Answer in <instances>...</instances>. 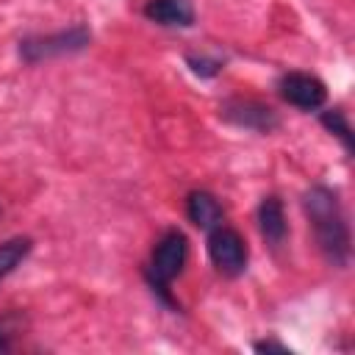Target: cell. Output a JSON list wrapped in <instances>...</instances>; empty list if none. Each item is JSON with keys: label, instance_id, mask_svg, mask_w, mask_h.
I'll return each mask as SVG.
<instances>
[{"label": "cell", "instance_id": "obj_1", "mask_svg": "<svg viewBox=\"0 0 355 355\" xmlns=\"http://www.w3.org/2000/svg\"><path fill=\"white\" fill-rule=\"evenodd\" d=\"M302 208L327 263L347 266L352 247H349V225L338 202V194L327 186H311L302 197Z\"/></svg>", "mask_w": 355, "mask_h": 355}, {"label": "cell", "instance_id": "obj_2", "mask_svg": "<svg viewBox=\"0 0 355 355\" xmlns=\"http://www.w3.org/2000/svg\"><path fill=\"white\" fill-rule=\"evenodd\" d=\"M186 255H189V241L180 230H166L155 241L153 255H150V266H147V280H150L153 291L166 294L169 283L183 272Z\"/></svg>", "mask_w": 355, "mask_h": 355}, {"label": "cell", "instance_id": "obj_3", "mask_svg": "<svg viewBox=\"0 0 355 355\" xmlns=\"http://www.w3.org/2000/svg\"><path fill=\"white\" fill-rule=\"evenodd\" d=\"M89 42H92L89 28L75 25V28H67V31H58V33L22 39V42H19V55H22L28 64H39V61H47V58L80 53V50L89 47Z\"/></svg>", "mask_w": 355, "mask_h": 355}, {"label": "cell", "instance_id": "obj_4", "mask_svg": "<svg viewBox=\"0 0 355 355\" xmlns=\"http://www.w3.org/2000/svg\"><path fill=\"white\" fill-rule=\"evenodd\" d=\"M208 258L222 275L236 277L247 269V241L241 239L239 230L227 225H216L208 230Z\"/></svg>", "mask_w": 355, "mask_h": 355}, {"label": "cell", "instance_id": "obj_5", "mask_svg": "<svg viewBox=\"0 0 355 355\" xmlns=\"http://www.w3.org/2000/svg\"><path fill=\"white\" fill-rule=\"evenodd\" d=\"M277 89H280V97L288 105L300 108V111H316L327 100L324 83L316 75H308V72H286L280 78Z\"/></svg>", "mask_w": 355, "mask_h": 355}, {"label": "cell", "instance_id": "obj_6", "mask_svg": "<svg viewBox=\"0 0 355 355\" xmlns=\"http://www.w3.org/2000/svg\"><path fill=\"white\" fill-rule=\"evenodd\" d=\"M222 116L239 128H247V130H255V133H272L280 119L275 114V108H269L266 103H258V100H244V97H233L222 105Z\"/></svg>", "mask_w": 355, "mask_h": 355}, {"label": "cell", "instance_id": "obj_7", "mask_svg": "<svg viewBox=\"0 0 355 355\" xmlns=\"http://www.w3.org/2000/svg\"><path fill=\"white\" fill-rule=\"evenodd\" d=\"M144 17L164 28H189L194 22V8L191 0H150Z\"/></svg>", "mask_w": 355, "mask_h": 355}, {"label": "cell", "instance_id": "obj_8", "mask_svg": "<svg viewBox=\"0 0 355 355\" xmlns=\"http://www.w3.org/2000/svg\"><path fill=\"white\" fill-rule=\"evenodd\" d=\"M258 230L266 239V244H272V247L283 244L288 225H286L283 202L277 197H263L261 200V205H258Z\"/></svg>", "mask_w": 355, "mask_h": 355}, {"label": "cell", "instance_id": "obj_9", "mask_svg": "<svg viewBox=\"0 0 355 355\" xmlns=\"http://www.w3.org/2000/svg\"><path fill=\"white\" fill-rule=\"evenodd\" d=\"M186 214H189L191 225H197L202 230L222 225V205L211 191H191L186 200Z\"/></svg>", "mask_w": 355, "mask_h": 355}, {"label": "cell", "instance_id": "obj_10", "mask_svg": "<svg viewBox=\"0 0 355 355\" xmlns=\"http://www.w3.org/2000/svg\"><path fill=\"white\" fill-rule=\"evenodd\" d=\"M31 247H33V241L28 236H14V239L0 244V283L28 258Z\"/></svg>", "mask_w": 355, "mask_h": 355}, {"label": "cell", "instance_id": "obj_11", "mask_svg": "<svg viewBox=\"0 0 355 355\" xmlns=\"http://www.w3.org/2000/svg\"><path fill=\"white\" fill-rule=\"evenodd\" d=\"M22 327H25V319H22L19 311H8V313L0 316V352L14 347V341L22 333Z\"/></svg>", "mask_w": 355, "mask_h": 355}, {"label": "cell", "instance_id": "obj_12", "mask_svg": "<svg viewBox=\"0 0 355 355\" xmlns=\"http://www.w3.org/2000/svg\"><path fill=\"white\" fill-rule=\"evenodd\" d=\"M322 125H324L330 133H336V136L344 141L347 153H352V130H349V122H347V116H344L338 108H333V111H324V114H322Z\"/></svg>", "mask_w": 355, "mask_h": 355}, {"label": "cell", "instance_id": "obj_13", "mask_svg": "<svg viewBox=\"0 0 355 355\" xmlns=\"http://www.w3.org/2000/svg\"><path fill=\"white\" fill-rule=\"evenodd\" d=\"M186 61H189L191 72H194V75H200V78H214V75H216V72L222 69V61H219V58H205V55H189Z\"/></svg>", "mask_w": 355, "mask_h": 355}, {"label": "cell", "instance_id": "obj_14", "mask_svg": "<svg viewBox=\"0 0 355 355\" xmlns=\"http://www.w3.org/2000/svg\"><path fill=\"white\" fill-rule=\"evenodd\" d=\"M255 349L258 352H288V347L286 344H277V341H258Z\"/></svg>", "mask_w": 355, "mask_h": 355}]
</instances>
